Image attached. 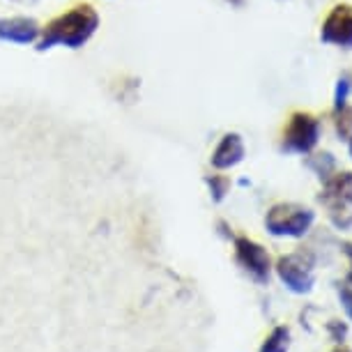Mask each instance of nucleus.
Wrapping results in <instances>:
<instances>
[{"mask_svg": "<svg viewBox=\"0 0 352 352\" xmlns=\"http://www.w3.org/2000/svg\"><path fill=\"white\" fill-rule=\"evenodd\" d=\"M99 28V14L92 5H74L65 14L42 25V35L35 42L37 51H49L53 46L81 49L95 37Z\"/></svg>", "mask_w": 352, "mask_h": 352, "instance_id": "obj_1", "label": "nucleus"}, {"mask_svg": "<svg viewBox=\"0 0 352 352\" xmlns=\"http://www.w3.org/2000/svg\"><path fill=\"white\" fill-rule=\"evenodd\" d=\"M318 203L327 212L329 221L338 230L352 228V173L334 170L318 194Z\"/></svg>", "mask_w": 352, "mask_h": 352, "instance_id": "obj_2", "label": "nucleus"}, {"mask_svg": "<svg viewBox=\"0 0 352 352\" xmlns=\"http://www.w3.org/2000/svg\"><path fill=\"white\" fill-rule=\"evenodd\" d=\"M316 212L300 203H276L265 214V228L274 237L300 240L314 228Z\"/></svg>", "mask_w": 352, "mask_h": 352, "instance_id": "obj_3", "label": "nucleus"}, {"mask_svg": "<svg viewBox=\"0 0 352 352\" xmlns=\"http://www.w3.org/2000/svg\"><path fill=\"white\" fill-rule=\"evenodd\" d=\"M274 272L285 288L295 295H309L316 285V256L314 251L300 249L276 261Z\"/></svg>", "mask_w": 352, "mask_h": 352, "instance_id": "obj_4", "label": "nucleus"}, {"mask_svg": "<svg viewBox=\"0 0 352 352\" xmlns=\"http://www.w3.org/2000/svg\"><path fill=\"white\" fill-rule=\"evenodd\" d=\"M320 131L322 124L314 113L295 111L283 129L281 152H288V155H311L316 150L318 141H320Z\"/></svg>", "mask_w": 352, "mask_h": 352, "instance_id": "obj_5", "label": "nucleus"}, {"mask_svg": "<svg viewBox=\"0 0 352 352\" xmlns=\"http://www.w3.org/2000/svg\"><path fill=\"white\" fill-rule=\"evenodd\" d=\"M232 244H235L237 265H240V267L249 274V278H254L258 285H267L270 278H272V270H274L267 249H265L263 244H258L256 240L244 237V235L235 237Z\"/></svg>", "mask_w": 352, "mask_h": 352, "instance_id": "obj_6", "label": "nucleus"}, {"mask_svg": "<svg viewBox=\"0 0 352 352\" xmlns=\"http://www.w3.org/2000/svg\"><path fill=\"white\" fill-rule=\"evenodd\" d=\"M320 42L338 49H352V5L338 3L329 10L320 25Z\"/></svg>", "mask_w": 352, "mask_h": 352, "instance_id": "obj_7", "label": "nucleus"}, {"mask_svg": "<svg viewBox=\"0 0 352 352\" xmlns=\"http://www.w3.org/2000/svg\"><path fill=\"white\" fill-rule=\"evenodd\" d=\"M42 35V25L32 16H3L0 19V42L5 44H35Z\"/></svg>", "mask_w": 352, "mask_h": 352, "instance_id": "obj_8", "label": "nucleus"}, {"mask_svg": "<svg viewBox=\"0 0 352 352\" xmlns=\"http://www.w3.org/2000/svg\"><path fill=\"white\" fill-rule=\"evenodd\" d=\"M244 155H247V148H244L242 136L237 131H228V134L219 138L217 148L212 150L210 164L214 170H230L244 162Z\"/></svg>", "mask_w": 352, "mask_h": 352, "instance_id": "obj_9", "label": "nucleus"}, {"mask_svg": "<svg viewBox=\"0 0 352 352\" xmlns=\"http://www.w3.org/2000/svg\"><path fill=\"white\" fill-rule=\"evenodd\" d=\"M290 350V327L278 324L270 331V336L265 338L261 345V352H288Z\"/></svg>", "mask_w": 352, "mask_h": 352, "instance_id": "obj_10", "label": "nucleus"}, {"mask_svg": "<svg viewBox=\"0 0 352 352\" xmlns=\"http://www.w3.org/2000/svg\"><path fill=\"white\" fill-rule=\"evenodd\" d=\"M331 120H334V129L341 141L350 143L352 141V106H338L331 111Z\"/></svg>", "mask_w": 352, "mask_h": 352, "instance_id": "obj_11", "label": "nucleus"}, {"mask_svg": "<svg viewBox=\"0 0 352 352\" xmlns=\"http://www.w3.org/2000/svg\"><path fill=\"white\" fill-rule=\"evenodd\" d=\"M307 164H309V168L320 177V180H327L331 173L336 170V159L331 152H318V155H311L307 159Z\"/></svg>", "mask_w": 352, "mask_h": 352, "instance_id": "obj_12", "label": "nucleus"}, {"mask_svg": "<svg viewBox=\"0 0 352 352\" xmlns=\"http://www.w3.org/2000/svg\"><path fill=\"white\" fill-rule=\"evenodd\" d=\"M203 180H205V184H208L212 201H214V203H223L226 196H228V191H230V180H228V177H226V175H205Z\"/></svg>", "mask_w": 352, "mask_h": 352, "instance_id": "obj_13", "label": "nucleus"}, {"mask_svg": "<svg viewBox=\"0 0 352 352\" xmlns=\"http://www.w3.org/2000/svg\"><path fill=\"white\" fill-rule=\"evenodd\" d=\"M336 292H338V302L348 316V320L352 322V278L350 276H343L341 281L336 283Z\"/></svg>", "mask_w": 352, "mask_h": 352, "instance_id": "obj_14", "label": "nucleus"}, {"mask_svg": "<svg viewBox=\"0 0 352 352\" xmlns=\"http://www.w3.org/2000/svg\"><path fill=\"white\" fill-rule=\"evenodd\" d=\"M327 334L336 345H343L345 338H348V322L338 320V318H331L327 322Z\"/></svg>", "mask_w": 352, "mask_h": 352, "instance_id": "obj_15", "label": "nucleus"}, {"mask_svg": "<svg viewBox=\"0 0 352 352\" xmlns=\"http://www.w3.org/2000/svg\"><path fill=\"white\" fill-rule=\"evenodd\" d=\"M350 90H352L350 78H348V76H341V78H338V81H336V88H334V109L348 104Z\"/></svg>", "mask_w": 352, "mask_h": 352, "instance_id": "obj_16", "label": "nucleus"}, {"mask_svg": "<svg viewBox=\"0 0 352 352\" xmlns=\"http://www.w3.org/2000/svg\"><path fill=\"white\" fill-rule=\"evenodd\" d=\"M341 254L345 256V261H348V274L352 278V242H341Z\"/></svg>", "mask_w": 352, "mask_h": 352, "instance_id": "obj_17", "label": "nucleus"}, {"mask_svg": "<svg viewBox=\"0 0 352 352\" xmlns=\"http://www.w3.org/2000/svg\"><path fill=\"white\" fill-rule=\"evenodd\" d=\"M217 226H219V232H221L226 240H235V235H232V228H230L228 223H226V221H219Z\"/></svg>", "mask_w": 352, "mask_h": 352, "instance_id": "obj_18", "label": "nucleus"}, {"mask_svg": "<svg viewBox=\"0 0 352 352\" xmlns=\"http://www.w3.org/2000/svg\"><path fill=\"white\" fill-rule=\"evenodd\" d=\"M331 352H352V350H350V348H345V345H336V348L331 350Z\"/></svg>", "mask_w": 352, "mask_h": 352, "instance_id": "obj_19", "label": "nucleus"}, {"mask_svg": "<svg viewBox=\"0 0 352 352\" xmlns=\"http://www.w3.org/2000/svg\"><path fill=\"white\" fill-rule=\"evenodd\" d=\"M226 3L235 5V8H242V5H244V0H226Z\"/></svg>", "mask_w": 352, "mask_h": 352, "instance_id": "obj_20", "label": "nucleus"}, {"mask_svg": "<svg viewBox=\"0 0 352 352\" xmlns=\"http://www.w3.org/2000/svg\"><path fill=\"white\" fill-rule=\"evenodd\" d=\"M12 3H28L30 5V3H37V0H12Z\"/></svg>", "mask_w": 352, "mask_h": 352, "instance_id": "obj_21", "label": "nucleus"}, {"mask_svg": "<svg viewBox=\"0 0 352 352\" xmlns=\"http://www.w3.org/2000/svg\"><path fill=\"white\" fill-rule=\"evenodd\" d=\"M348 150H350V157H352V141L348 143Z\"/></svg>", "mask_w": 352, "mask_h": 352, "instance_id": "obj_22", "label": "nucleus"}]
</instances>
